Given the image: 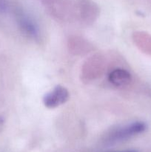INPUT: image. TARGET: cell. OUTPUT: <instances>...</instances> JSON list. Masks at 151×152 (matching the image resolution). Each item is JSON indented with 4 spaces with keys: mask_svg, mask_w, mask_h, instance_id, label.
Segmentation results:
<instances>
[{
    "mask_svg": "<svg viewBox=\"0 0 151 152\" xmlns=\"http://www.w3.org/2000/svg\"><path fill=\"white\" fill-rule=\"evenodd\" d=\"M147 129V125L143 122H135L115 131L110 137L111 142H118L130 138L142 133Z\"/></svg>",
    "mask_w": 151,
    "mask_h": 152,
    "instance_id": "1",
    "label": "cell"
},
{
    "mask_svg": "<svg viewBox=\"0 0 151 152\" xmlns=\"http://www.w3.org/2000/svg\"><path fill=\"white\" fill-rule=\"evenodd\" d=\"M69 99V92L62 86H57L50 92L45 94L43 102L48 108H55L65 103Z\"/></svg>",
    "mask_w": 151,
    "mask_h": 152,
    "instance_id": "2",
    "label": "cell"
},
{
    "mask_svg": "<svg viewBox=\"0 0 151 152\" xmlns=\"http://www.w3.org/2000/svg\"><path fill=\"white\" fill-rule=\"evenodd\" d=\"M18 22L21 29L24 31L26 35L33 39H37L39 36V31L36 24L33 19L28 17L27 15L20 14L18 18Z\"/></svg>",
    "mask_w": 151,
    "mask_h": 152,
    "instance_id": "3",
    "label": "cell"
},
{
    "mask_svg": "<svg viewBox=\"0 0 151 152\" xmlns=\"http://www.w3.org/2000/svg\"><path fill=\"white\" fill-rule=\"evenodd\" d=\"M110 83L117 87H124L131 82V75L126 70L116 68L111 71L108 77Z\"/></svg>",
    "mask_w": 151,
    "mask_h": 152,
    "instance_id": "4",
    "label": "cell"
},
{
    "mask_svg": "<svg viewBox=\"0 0 151 152\" xmlns=\"http://www.w3.org/2000/svg\"><path fill=\"white\" fill-rule=\"evenodd\" d=\"M4 120L2 117H0V132L2 130L3 127H4Z\"/></svg>",
    "mask_w": 151,
    "mask_h": 152,
    "instance_id": "5",
    "label": "cell"
},
{
    "mask_svg": "<svg viewBox=\"0 0 151 152\" xmlns=\"http://www.w3.org/2000/svg\"><path fill=\"white\" fill-rule=\"evenodd\" d=\"M121 152H137L136 151H121Z\"/></svg>",
    "mask_w": 151,
    "mask_h": 152,
    "instance_id": "6",
    "label": "cell"
}]
</instances>
